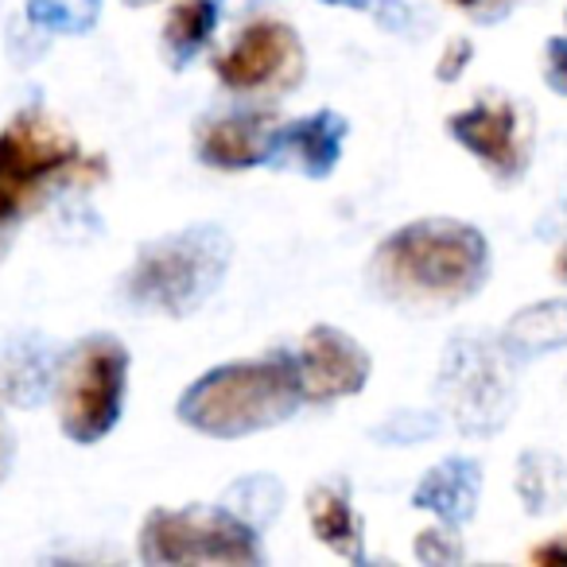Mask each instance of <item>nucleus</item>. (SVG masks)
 <instances>
[{
    "label": "nucleus",
    "mask_w": 567,
    "mask_h": 567,
    "mask_svg": "<svg viewBox=\"0 0 567 567\" xmlns=\"http://www.w3.org/2000/svg\"><path fill=\"white\" fill-rule=\"evenodd\" d=\"M296 370H300L303 401L327 404L362 393L373 365L370 354L347 331L316 327V331H308L303 347L296 350Z\"/></svg>",
    "instance_id": "8"
},
{
    "label": "nucleus",
    "mask_w": 567,
    "mask_h": 567,
    "mask_svg": "<svg viewBox=\"0 0 567 567\" xmlns=\"http://www.w3.org/2000/svg\"><path fill=\"white\" fill-rule=\"evenodd\" d=\"M141 559L159 567L229 564L257 567V528L234 509H156L141 528Z\"/></svg>",
    "instance_id": "6"
},
{
    "label": "nucleus",
    "mask_w": 567,
    "mask_h": 567,
    "mask_svg": "<svg viewBox=\"0 0 567 567\" xmlns=\"http://www.w3.org/2000/svg\"><path fill=\"white\" fill-rule=\"evenodd\" d=\"M303 401L296 354L229 362L203 373L179 396V420L214 440H241L292 416Z\"/></svg>",
    "instance_id": "2"
},
{
    "label": "nucleus",
    "mask_w": 567,
    "mask_h": 567,
    "mask_svg": "<svg viewBox=\"0 0 567 567\" xmlns=\"http://www.w3.org/2000/svg\"><path fill=\"white\" fill-rule=\"evenodd\" d=\"M556 276H559V280H567V245L559 249V257H556Z\"/></svg>",
    "instance_id": "23"
},
{
    "label": "nucleus",
    "mask_w": 567,
    "mask_h": 567,
    "mask_svg": "<svg viewBox=\"0 0 567 567\" xmlns=\"http://www.w3.org/2000/svg\"><path fill=\"white\" fill-rule=\"evenodd\" d=\"M474 497H478V466L466 458H451V463L435 466L416 489L420 509L440 513L447 525H458L474 513Z\"/></svg>",
    "instance_id": "13"
},
{
    "label": "nucleus",
    "mask_w": 567,
    "mask_h": 567,
    "mask_svg": "<svg viewBox=\"0 0 567 567\" xmlns=\"http://www.w3.org/2000/svg\"><path fill=\"white\" fill-rule=\"evenodd\" d=\"M12 455H17V440H12L9 424H4V416H0V482L9 478V471H12Z\"/></svg>",
    "instance_id": "20"
},
{
    "label": "nucleus",
    "mask_w": 567,
    "mask_h": 567,
    "mask_svg": "<svg viewBox=\"0 0 567 567\" xmlns=\"http://www.w3.org/2000/svg\"><path fill=\"white\" fill-rule=\"evenodd\" d=\"M447 128L471 156H478L502 179L525 172L528 141L525 125H520V110L513 102H478L471 110L455 113Z\"/></svg>",
    "instance_id": "9"
},
{
    "label": "nucleus",
    "mask_w": 567,
    "mask_h": 567,
    "mask_svg": "<svg viewBox=\"0 0 567 567\" xmlns=\"http://www.w3.org/2000/svg\"><path fill=\"white\" fill-rule=\"evenodd\" d=\"M486 237L466 221H412L389 234L370 260V284L404 308H443L474 296L486 280Z\"/></svg>",
    "instance_id": "1"
},
{
    "label": "nucleus",
    "mask_w": 567,
    "mask_h": 567,
    "mask_svg": "<svg viewBox=\"0 0 567 567\" xmlns=\"http://www.w3.org/2000/svg\"><path fill=\"white\" fill-rule=\"evenodd\" d=\"M342 144H347V117H339L334 110H319L276 128L268 164L296 167L308 179H327L342 159Z\"/></svg>",
    "instance_id": "11"
},
{
    "label": "nucleus",
    "mask_w": 567,
    "mask_h": 567,
    "mask_svg": "<svg viewBox=\"0 0 567 567\" xmlns=\"http://www.w3.org/2000/svg\"><path fill=\"white\" fill-rule=\"evenodd\" d=\"M221 0H179L164 24V51L172 66H187L198 51L210 43L214 28H218Z\"/></svg>",
    "instance_id": "14"
},
{
    "label": "nucleus",
    "mask_w": 567,
    "mask_h": 567,
    "mask_svg": "<svg viewBox=\"0 0 567 567\" xmlns=\"http://www.w3.org/2000/svg\"><path fill=\"white\" fill-rule=\"evenodd\" d=\"M276 121L265 110H237L206 121L198 128V159L218 172H245V167L268 164Z\"/></svg>",
    "instance_id": "10"
},
{
    "label": "nucleus",
    "mask_w": 567,
    "mask_h": 567,
    "mask_svg": "<svg viewBox=\"0 0 567 567\" xmlns=\"http://www.w3.org/2000/svg\"><path fill=\"white\" fill-rule=\"evenodd\" d=\"M548 82H551V90L567 94V40L548 43Z\"/></svg>",
    "instance_id": "17"
},
{
    "label": "nucleus",
    "mask_w": 567,
    "mask_h": 567,
    "mask_svg": "<svg viewBox=\"0 0 567 567\" xmlns=\"http://www.w3.org/2000/svg\"><path fill=\"white\" fill-rule=\"evenodd\" d=\"M97 12L102 0H28V20L51 35H86Z\"/></svg>",
    "instance_id": "16"
},
{
    "label": "nucleus",
    "mask_w": 567,
    "mask_h": 567,
    "mask_svg": "<svg viewBox=\"0 0 567 567\" xmlns=\"http://www.w3.org/2000/svg\"><path fill=\"white\" fill-rule=\"evenodd\" d=\"M505 347L517 354H544L567 347V303H536L520 311L505 331Z\"/></svg>",
    "instance_id": "15"
},
{
    "label": "nucleus",
    "mask_w": 567,
    "mask_h": 567,
    "mask_svg": "<svg viewBox=\"0 0 567 567\" xmlns=\"http://www.w3.org/2000/svg\"><path fill=\"white\" fill-rule=\"evenodd\" d=\"M128 4H148V0H128Z\"/></svg>",
    "instance_id": "24"
},
{
    "label": "nucleus",
    "mask_w": 567,
    "mask_h": 567,
    "mask_svg": "<svg viewBox=\"0 0 567 567\" xmlns=\"http://www.w3.org/2000/svg\"><path fill=\"white\" fill-rule=\"evenodd\" d=\"M533 559H536V564H567V536H559V540L536 548Z\"/></svg>",
    "instance_id": "21"
},
{
    "label": "nucleus",
    "mask_w": 567,
    "mask_h": 567,
    "mask_svg": "<svg viewBox=\"0 0 567 567\" xmlns=\"http://www.w3.org/2000/svg\"><path fill=\"white\" fill-rule=\"evenodd\" d=\"M466 59H471V43L455 40V43L447 48V55L440 59V79H443V82H451V79H455V74L466 66Z\"/></svg>",
    "instance_id": "18"
},
{
    "label": "nucleus",
    "mask_w": 567,
    "mask_h": 567,
    "mask_svg": "<svg viewBox=\"0 0 567 567\" xmlns=\"http://www.w3.org/2000/svg\"><path fill=\"white\" fill-rule=\"evenodd\" d=\"M323 4H339V9H370L373 0H323Z\"/></svg>",
    "instance_id": "22"
},
{
    "label": "nucleus",
    "mask_w": 567,
    "mask_h": 567,
    "mask_svg": "<svg viewBox=\"0 0 567 567\" xmlns=\"http://www.w3.org/2000/svg\"><path fill=\"white\" fill-rule=\"evenodd\" d=\"M451 4L466 9L471 17L494 20V17H502V12H509V4H517V0H451Z\"/></svg>",
    "instance_id": "19"
},
{
    "label": "nucleus",
    "mask_w": 567,
    "mask_h": 567,
    "mask_svg": "<svg viewBox=\"0 0 567 567\" xmlns=\"http://www.w3.org/2000/svg\"><path fill=\"white\" fill-rule=\"evenodd\" d=\"M0 234H4V229H0Z\"/></svg>",
    "instance_id": "25"
},
{
    "label": "nucleus",
    "mask_w": 567,
    "mask_h": 567,
    "mask_svg": "<svg viewBox=\"0 0 567 567\" xmlns=\"http://www.w3.org/2000/svg\"><path fill=\"white\" fill-rule=\"evenodd\" d=\"M128 350L110 334L82 339L59 365V427L74 443H97L117 427L125 412Z\"/></svg>",
    "instance_id": "5"
},
{
    "label": "nucleus",
    "mask_w": 567,
    "mask_h": 567,
    "mask_svg": "<svg viewBox=\"0 0 567 567\" xmlns=\"http://www.w3.org/2000/svg\"><path fill=\"white\" fill-rule=\"evenodd\" d=\"M218 82L229 94L241 97H272L288 94L308 74L300 35L280 20H252L234 35L226 51L214 63Z\"/></svg>",
    "instance_id": "7"
},
{
    "label": "nucleus",
    "mask_w": 567,
    "mask_h": 567,
    "mask_svg": "<svg viewBox=\"0 0 567 567\" xmlns=\"http://www.w3.org/2000/svg\"><path fill=\"white\" fill-rule=\"evenodd\" d=\"M102 159H90L74 133L43 110H24L0 133V229H12L59 183L102 179Z\"/></svg>",
    "instance_id": "3"
},
{
    "label": "nucleus",
    "mask_w": 567,
    "mask_h": 567,
    "mask_svg": "<svg viewBox=\"0 0 567 567\" xmlns=\"http://www.w3.org/2000/svg\"><path fill=\"white\" fill-rule=\"evenodd\" d=\"M229 237L218 226H190L183 234L144 245L128 272V296L141 308H156L172 319L198 311L229 268Z\"/></svg>",
    "instance_id": "4"
},
{
    "label": "nucleus",
    "mask_w": 567,
    "mask_h": 567,
    "mask_svg": "<svg viewBox=\"0 0 567 567\" xmlns=\"http://www.w3.org/2000/svg\"><path fill=\"white\" fill-rule=\"evenodd\" d=\"M308 520L311 533L342 559H354L362 564V525H358V513L350 505L347 486H316L308 497Z\"/></svg>",
    "instance_id": "12"
}]
</instances>
